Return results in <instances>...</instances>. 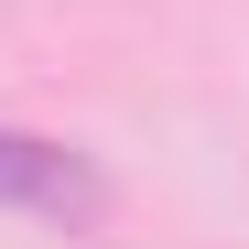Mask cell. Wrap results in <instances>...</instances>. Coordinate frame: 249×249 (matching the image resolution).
<instances>
[{"label": "cell", "mask_w": 249, "mask_h": 249, "mask_svg": "<svg viewBox=\"0 0 249 249\" xmlns=\"http://www.w3.org/2000/svg\"><path fill=\"white\" fill-rule=\"evenodd\" d=\"M0 206L33 228H65V238H98L108 228V174L76 141H44V130H0Z\"/></svg>", "instance_id": "cell-1"}]
</instances>
